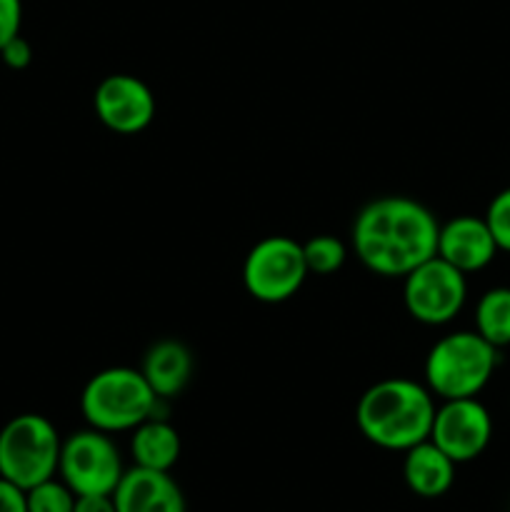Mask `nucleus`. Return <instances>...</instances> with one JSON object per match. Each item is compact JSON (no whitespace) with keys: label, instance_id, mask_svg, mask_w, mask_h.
I'll return each instance as SVG.
<instances>
[{"label":"nucleus","instance_id":"1","mask_svg":"<svg viewBox=\"0 0 510 512\" xmlns=\"http://www.w3.org/2000/svg\"><path fill=\"white\" fill-rule=\"evenodd\" d=\"M440 223L408 195H383L358 210L350 230L360 263L383 278H405L438 253Z\"/></svg>","mask_w":510,"mask_h":512},{"label":"nucleus","instance_id":"2","mask_svg":"<svg viewBox=\"0 0 510 512\" xmlns=\"http://www.w3.org/2000/svg\"><path fill=\"white\" fill-rule=\"evenodd\" d=\"M433 418V393L428 385L410 378H388L370 385L355 408V423L363 438L398 453L428 440Z\"/></svg>","mask_w":510,"mask_h":512},{"label":"nucleus","instance_id":"3","mask_svg":"<svg viewBox=\"0 0 510 512\" xmlns=\"http://www.w3.org/2000/svg\"><path fill=\"white\" fill-rule=\"evenodd\" d=\"M498 368V348L475 330L443 335L425 358V385L440 400L478 398Z\"/></svg>","mask_w":510,"mask_h":512},{"label":"nucleus","instance_id":"4","mask_svg":"<svg viewBox=\"0 0 510 512\" xmlns=\"http://www.w3.org/2000/svg\"><path fill=\"white\" fill-rule=\"evenodd\" d=\"M160 398L140 370L105 368L85 383L80 393V413L85 423L103 433H125L153 418Z\"/></svg>","mask_w":510,"mask_h":512},{"label":"nucleus","instance_id":"5","mask_svg":"<svg viewBox=\"0 0 510 512\" xmlns=\"http://www.w3.org/2000/svg\"><path fill=\"white\" fill-rule=\"evenodd\" d=\"M60 448L63 440L45 415H15L0 430V478L23 490L55 478Z\"/></svg>","mask_w":510,"mask_h":512},{"label":"nucleus","instance_id":"6","mask_svg":"<svg viewBox=\"0 0 510 512\" xmlns=\"http://www.w3.org/2000/svg\"><path fill=\"white\" fill-rule=\"evenodd\" d=\"M308 278L303 243L288 235H268L245 255L243 285L260 303H285L303 288Z\"/></svg>","mask_w":510,"mask_h":512},{"label":"nucleus","instance_id":"7","mask_svg":"<svg viewBox=\"0 0 510 512\" xmlns=\"http://www.w3.org/2000/svg\"><path fill=\"white\" fill-rule=\"evenodd\" d=\"M123 473L118 445L103 430L85 428L63 440L58 475L75 495H113Z\"/></svg>","mask_w":510,"mask_h":512},{"label":"nucleus","instance_id":"8","mask_svg":"<svg viewBox=\"0 0 510 512\" xmlns=\"http://www.w3.org/2000/svg\"><path fill=\"white\" fill-rule=\"evenodd\" d=\"M468 298L465 273L433 255L403 278V303L413 320L423 325H448L458 318Z\"/></svg>","mask_w":510,"mask_h":512},{"label":"nucleus","instance_id":"9","mask_svg":"<svg viewBox=\"0 0 510 512\" xmlns=\"http://www.w3.org/2000/svg\"><path fill=\"white\" fill-rule=\"evenodd\" d=\"M493 438V418L478 398L443 400L435 408L430 440L455 465L470 463L485 453Z\"/></svg>","mask_w":510,"mask_h":512},{"label":"nucleus","instance_id":"10","mask_svg":"<svg viewBox=\"0 0 510 512\" xmlns=\"http://www.w3.org/2000/svg\"><path fill=\"white\" fill-rule=\"evenodd\" d=\"M93 105L100 123L118 135L143 133L155 118L153 90L128 73H115L100 80Z\"/></svg>","mask_w":510,"mask_h":512},{"label":"nucleus","instance_id":"11","mask_svg":"<svg viewBox=\"0 0 510 512\" xmlns=\"http://www.w3.org/2000/svg\"><path fill=\"white\" fill-rule=\"evenodd\" d=\"M438 258L458 268L460 273H478L488 268L498 255L493 233H490L485 218L475 215H458L440 225L438 233Z\"/></svg>","mask_w":510,"mask_h":512},{"label":"nucleus","instance_id":"12","mask_svg":"<svg viewBox=\"0 0 510 512\" xmlns=\"http://www.w3.org/2000/svg\"><path fill=\"white\" fill-rule=\"evenodd\" d=\"M118 512H185V495L173 475L133 465L113 490Z\"/></svg>","mask_w":510,"mask_h":512},{"label":"nucleus","instance_id":"13","mask_svg":"<svg viewBox=\"0 0 510 512\" xmlns=\"http://www.w3.org/2000/svg\"><path fill=\"white\" fill-rule=\"evenodd\" d=\"M403 478L410 493L428 500L440 498L453 488L455 463L428 438L405 450Z\"/></svg>","mask_w":510,"mask_h":512},{"label":"nucleus","instance_id":"14","mask_svg":"<svg viewBox=\"0 0 510 512\" xmlns=\"http://www.w3.org/2000/svg\"><path fill=\"white\" fill-rule=\"evenodd\" d=\"M140 373L160 400L178 398L193 378V355L178 340H160L145 353Z\"/></svg>","mask_w":510,"mask_h":512},{"label":"nucleus","instance_id":"15","mask_svg":"<svg viewBox=\"0 0 510 512\" xmlns=\"http://www.w3.org/2000/svg\"><path fill=\"white\" fill-rule=\"evenodd\" d=\"M130 455L135 465L148 470L170 473L180 458V435L165 418H148L133 430L130 438Z\"/></svg>","mask_w":510,"mask_h":512},{"label":"nucleus","instance_id":"16","mask_svg":"<svg viewBox=\"0 0 510 512\" xmlns=\"http://www.w3.org/2000/svg\"><path fill=\"white\" fill-rule=\"evenodd\" d=\"M475 333L495 348L510 345V288H490L475 305Z\"/></svg>","mask_w":510,"mask_h":512},{"label":"nucleus","instance_id":"17","mask_svg":"<svg viewBox=\"0 0 510 512\" xmlns=\"http://www.w3.org/2000/svg\"><path fill=\"white\" fill-rule=\"evenodd\" d=\"M303 255L308 273L333 275L343 268L348 250H345L343 240H338L335 235H315L303 243Z\"/></svg>","mask_w":510,"mask_h":512},{"label":"nucleus","instance_id":"18","mask_svg":"<svg viewBox=\"0 0 510 512\" xmlns=\"http://www.w3.org/2000/svg\"><path fill=\"white\" fill-rule=\"evenodd\" d=\"M75 498H78V495H75L63 480L55 478L43 480V483L25 490L28 512H73Z\"/></svg>","mask_w":510,"mask_h":512},{"label":"nucleus","instance_id":"19","mask_svg":"<svg viewBox=\"0 0 510 512\" xmlns=\"http://www.w3.org/2000/svg\"><path fill=\"white\" fill-rule=\"evenodd\" d=\"M485 223L493 233L498 250L510 253V188L500 190L485 210Z\"/></svg>","mask_w":510,"mask_h":512},{"label":"nucleus","instance_id":"20","mask_svg":"<svg viewBox=\"0 0 510 512\" xmlns=\"http://www.w3.org/2000/svg\"><path fill=\"white\" fill-rule=\"evenodd\" d=\"M23 23V3L20 0H0V48L15 35H20Z\"/></svg>","mask_w":510,"mask_h":512},{"label":"nucleus","instance_id":"21","mask_svg":"<svg viewBox=\"0 0 510 512\" xmlns=\"http://www.w3.org/2000/svg\"><path fill=\"white\" fill-rule=\"evenodd\" d=\"M0 58H3V63L8 65V68L23 70L28 68L30 60H33V48H30V43L23 35H15L13 40H8V43L0 48Z\"/></svg>","mask_w":510,"mask_h":512},{"label":"nucleus","instance_id":"22","mask_svg":"<svg viewBox=\"0 0 510 512\" xmlns=\"http://www.w3.org/2000/svg\"><path fill=\"white\" fill-rule=\"evenodd\" d=\"M0 512H28L25 490L5 478H0Z\"/></svg>","mask_w":510,"mask_h":512},{"label":"nucleus","instance_id":"23","mask_svg":"<svg viewBox=\"0 0 510 512\" xmlns=\"http://www.w3.org/2000/svg\"><path fill=\"white\" fill-rule=\"evenodd\" d=\"M73 512H118L113 495H78Z\"/></svg>","mask_w":510,"mask_h":512}]
</instances>
